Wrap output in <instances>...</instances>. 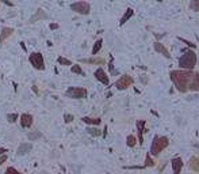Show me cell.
Listing matches in <instances>:
<instances>
[{
    "instance_id": "cell-1",
    "label": "cell",
    "mask_w": 199,
    "mask_h": 174,
    "mask_svg": "<svg viewBox=\"0 0 199 174\" xmlns=\"http://www.w3.org/2000/svg\"><path fill=\"white\" fill-rule=\"evenodd\" d=\"M170 79L175 88L182 94L188 91L199 92V72L192 69H172L170 72Z\"/></svg>"
},
{
    "instance_id": "cell-2",
    "label": "cell",
    "mask_w": 199,
    "mask_h": 174,
    "mask_svg": "<svg viewBox=\"0 0 199 174\" xmlns=\"http://www.w3.org/2000/svg\"><path fill=\"white\" fill-rule=\"evenodd\" d=\"M168 146H170V139H168L167 136L156 135L155 138H153V142L151 146V153L149 154H151L152 157H159Z\"/></svg>"
},
{
    "instance_id": "cell-3",
    "label": "cell",
    "mask_w": 199,
    "mask_h": 174,
    "mask_svg": "<svg viewBox=\"0 0 199 174\" xmlns=\"http://www.w3.org/2000/svg\"><path fill=\"white\" fill-rule=\"evenodd\" d=\"M197 53L194 52V49H187L184 52V54H182L179 59V67L182 69H194L197 65Z\"/></svg>"
},
{
    "instance_id": "cell-4",
    "label": "cell",
    "mask_w": 199,
    "mask_h": 174,
    "mask_svg": "<svg viewBox=\"0 0 199 174\" xmlns=\"http://www.w3.org/2000/svg\"><path fill=\"white\" fill-rule=\"evenodd\" d=\"M65 95L72 99H84L88 95V91L84 87H69L65 91Z\"/></svg>"
},
{
    "instance_id": "cell-5",
    "label": "cell",
    "mask_w": 199,
    "mask_h": 174,
    "mask_svg": "<svg viewBox=\"0 0 199 174\" xmlns=\"http://www.w3.org/2000/svg\"><path fill=\"white\" fill-rule=\"evenodd\" d=\"M29 61H30V64L34 67L35 69H38V71H42V69H45L43 54L39 53V52H34V53L30 54V56H29Z\"/></svg>"
},
{
    "instance_id": "cell-6",
    "label": "cell",
    "mask_w": 199,
    "mask_h": 174,
    "mask_svg": "<svg viewBox=\"0 0 199 174\" xmlns=\"http://www.w3.org/2000/svg\"><path fill=\"white\" fill-rule=\"evenodd\" d=\"M70 10L76 14H80V15H88L91 12V6L87 2H76L70 4Z\"/></svg>"
},
{
    "instance_id": "cell-7",
    "label": "cell",
    "mask_w": 199,
    "mask_h": 174,
    "mask_svg": "<svg viewBox=\"0 0 199 174\" xmlns=\"http://www.w3.org/2000/svg\"><path fill=\"white\" fill-rule=\"evenodd\" d=\"M134 83V79L133 76L127 75V73H125V75H122L119 79L115 82V87H117V90H126V88H129L131 84Z\"/></svg>"
},
{
    "instance_id": "cell-8",
    "label": "cell",
    "mask_w": 199,
    "mask_h": 174,
    "mask_svg": "<svg viewBox=\"0 0 199 174\" xmlns=\"http://www.w3.org/2000/svg\"><path fill=\"white\" fill-rule=\"evenodd\" d=\"M136 127H137V138H138V144L142 146L144 144V133L145 131V127H146V120H137L136 123Z\"/></svg>"
},
{
    "instance_id": "cell-9",
    "label": "cell",
    "mask_w": 199,
    "mask_h": 174,
    "mask_svg": "<svg viewBox=\"0 0 199 174\" xmlns=\"http://www.w3.org/2000/svg\"><path fill=\"white\" fill-rule=\"evenodd\" d=\"M93 76H95L100 83H103L104 86H108V83H110V78H108V75L104 72L103 68H97L95 71V73H93Z\"/></svg>"
},
{
    "instance_id": "cell-10",
    "label": "cell",
    "mask_w": 199,
    "mask_h": 174,
    "mask_svg": "<svg viewBox=\"0 0 199 174\" xmlns=\"http://www.w3.org/2000/svg\"><path fill=\"white\" fill-rule=\"evenodd\" d=\"M153 48H155V50L159 54H163V56L165 59H171V53H170V50L165 48L164 44H161L159 41H156L155 44H153Z\"/></svg>"
},
{
    "instance_id": "cell-11",
    "label": "cell",
    "mask_w": 199,
    "mask_h": 174,
    "mask_svg": "<svg viewBox=\"0 0 199 174\" xmlns=\"http://www.w3.org/2000/svg\"><path fill=\"white\" fill-rule=\"evenodd\" d=\"M171 166H172V172H174V174H179L180 172H182L183 166H184V162H183L182 158L176 157L171 161Z\"/></svg>"
},
{
    "instance_id": "cell-12",
    "label": "cell",
    "mask_w": 199,
    "mask_h": 174,
    "mask_svg": "<svg viewBox=\"0 0 199 174\" xmlns=\"http://www.w3.org/2000/svg\"><path fill=\"white\" fill-rule=\"evenodd\" d=\"M19 118H20L22 128H30L33 125V123H34V117H33L31 114H29V113H23Z\"/></svg>"
},
{
    "instance_id": "cell-13",
    "label": "cell",
    "mask_w": 199,
    "mask_h": 174,
    "mask_svg": "<svg viewBox=\"0 0 199 174\" xmlns=\"http://www.w3.org/2000/svg\"><path fill=\"white\" fill-rule=\"evenodd\" d=\"M15 33L14 29H11V27H3L2 29V33H0V46H2V44L6 41L8 37H11Z\"/></svg>"
},
{
    "instance_id": "cell-14",
    "label": "cell",
    "mask_w": 199,
    "mask_h": 174,
    "mask_svg": "<svg viewBox=\"0 0 199 174\" xmlns=\"http://www.w3.org/2000/svg\"><path fill=\"white\" fill-rule=\"evenodd\" d=\"M81 63H87V64H95V65H103L106 60L102 57H91V59H81Z\"/></svg>"
},
{
    "instance_id": "cell-15",
    "label": "cell",
    "mask_w": 199,
    "mask_h": 174,
    "mask_svg": "<svg viewBox=\"0 0 199 174\" xmlns=\"http://www.w3.org/2000/svg\"><path fill=\"white\" fill-rule=\"evenodd\" d=\"M188 167L195 173H199V157H191L188 159Z\"/></svg>"
},
{
    "instance_id": "cell-16",
    "label": "cell",
    "mask_w": 199,
    "mask_h": 174,
    "mask_svg": "<svg viewBox=\"0 0 199 174\" xmlns=\"http://www.w3.org/2000/svg\"><path fill=\"white\" fill-rule=\"evenodd\" d=\"M133 16H134V10L133 8H127L126 12L123 14V16L121 18V21H119V26H123L127 21L130 19V18H133Z\"/></svg>"
},
{
    "instance_id": "cell-17",
    "label": "cell",
    "mask_w": 199,
    "mask_h": 174,
    "mask_svg": "<svg viewBox=\"0 0 199 174\" xmlns=\"http://www.w3.org/2000/svg\"><path fill=\"white\" fill-rule=\"evenodd\" d=\"M81 121L85 123V124H88V125H95V127L102 123V120H100L99 117H83Z\"/></svg>"
},
{
    "instance_id": "cell-18",
    "label": "cell",
    "mask_w": 199,
    "mask_h": 174,
    "mask_svg": "<svg viewBox=\"0 0 199 174\" xmlns=\"http://www.w3.org/2000/svg\"><path fill=\"white\" fill-rule=\"evenodd\" d=\"M31 148H33V146H31L30 143H23V144H20V146L18 147L16 154H18V155H25V154H27Z\"/></svg>"
},
{
    "instance_id": "cell-19",
    "label": "cell",
    "mask_w": 199,
    "mask_h": 174,
    "mask_svg": "<svg viewBox=\"0 0 199 174\" xmlns=\"http://www.w3.org/2000/svg\"><path fill=\"white\" fill-rule=\"evenodd\" d=\"M102 45H103V40L99 38L95 44H93V46H92V56H95V54L99 53V50L102 49Z\"/></svg>"
},
{
    "instance_id": "cell-20",
    "label": "cell",
    "mask_w": 199,
    "mask_h": 174,
    "mask_svg": "<svg viewBox=\"0 0 199 174\" xmlns=\"http://www.w3.org/2000/svg\"><path fill=\"white\" fill-rule=\"evenodd\" d=\"M155 165H156V162L152 159V155L151 154H146V157H145V163L142 167H155Z\"/></svg>"
},
{
    "instance_id": "cell-21",
    "label": "cell",
    "mask_w": 199,
    "mask_h": 174,
    "mask_svg": "<svg viewBox=\"0 0 199 174\" xmlns=\"http://www.w3.org/2000/svg\"><path fill=\"white\" fill-rule=\"evenodd\" d=\"M46 18H47V15L43 12L42 10L39 8L38 11H37V15H34V16H33L31 19H30V22H31V23H33V22H37L38 19H46Z\"/></svg>"
},
{
    "instance_id": "cell-22",
    "label": "cell",
    "mask_w": 199,
    "mask_h": 174,
    "mask_svg": "<svg viewBox=\"0 0 199 174\" xmlns=\"http://www.w3.org/2000/svg\"><path fill=\"white\" fill-rule=\"evenodd\" d=\"M126 144H127V147H130V148L136 147L137 146V138L134 135H129L126 138Z\"/></svg>"
},
{
    "instance_id": "cell-23",
    "label": "cell",
    "mask_w": 199,
    "mask_h": 174,
    "mask_svg": "<svg viewBox=\"0 0 199 174\" xmlns=\"http://www.w3.org/2000/svg\"><path fill=\"white\" fill-rule=\"evenodd\" d=\"M190 10L194 12H199V0H190Z\"/></svg>"
},
{
    "instance_id": "cell-24",
    "label": "cell",
    "mask_w": 199,
    "mask_h": 174,
    "mask_svg": "<svg viewBox=\"0 0 199 174\" xmlns=\"http://www.w3.org/2000/svg\"><path fill=\"white\" fill-rule=\"evenodd\" d=\"M57 61H58V64H61V65H72V61H70L69 59H65L64 56H58Z\"/></svg>"
},
{
    "instance_id": "cell-25",
    "label": "cell",
    "mask_w": 199,
    "mask_h": 174,
    "mask_svg": "<svg viewBox=\"0 0 199 174\" xmlns=\"http://www.w3.org/2000/svg\"><path fill=\"white\" fill-rule=\"evenodd\" d=\"M87 132H88L91 136H95V138H97V136L102 135L100 129H97V128H87Z\"/></svg>"
},
{
    "instance_id": "cell-26",
    "label": "cell",
    "mask_w": 199,
    "mask_h": 174,
    "mask_svg": "<svg viewBox=\"0 0 199 174\" xmlns=\"http://www.w3.org/2000/svg\"><path fill=\"white\" fill-rule=\"evenodd\" d=\"M178 40H179L180 42H184L187 46H188V48H191V49H195V48H197V44L191 42V41H188V40H186V38H182V37H178Z\"/></svg>"
},
{
    "instance_id": "cell-27",
    "label": "cell",
    "mask_w": 199,
    "mask_h": 174,
    "mask_svg": "<svg viewBox=\"0 0 199 174\" xmlns=\"http://www.w3.org/2000/svg\"><path fill=\"white\" fill-rule=\"evenodd\" d=\"M70 71H72L73 73H79V75H84V72H83V69H81V67L80 65H73L70 67Z\"/></svg>"
},
{
    "instance_id": "cell-28",
    "label": "cell",
    "mask_w": 199,
    "mask_h": 174,
    "mask_svg": "<svg viewBox=\"0 0 199 174\" xmlns=\"http://www.w3.org/2000/svg\"><path fill=\"white\" fill-rule=\"evenodd\" d=\"M27 138H29L30 140H37V139H41V138H42V133H41V132L29 133V135H27Z\"/></svg>"
},
{
    "instance_id": "cell-29",
    "label": "cell",
    "mask_w": 199,
    "mask_h": 174,
    "mask_svg": "<svg viewBox=\"0 0 199 174\" xmlns=\"http://www.w3.org/2000/svg\"><path fill=\"white\" fill-rule=\"evenodd\" d=\"M18 117H19V116H18V114L16 113H12V114H7V121H8V123H15V121H16L18 120Z\"/></svg>"
},
{
    "instance_id": "cell-30",
    "label": "cell",
    "mask_w": 199,
    "mask_h": 174,
    "mask_svg": "<svg viewBox=\"0 0 199 174\" xmlns=\"http://www.w3.org/2000/svg\"><path fill=\"white\" fill-rule=\"evenodd\" d=\"M73 118L75 117L72 116V114H65V116H64V121H65L66 124H70L73 121Z\"/></svg>"
},
{
    "instance_id": "cell-31",
    "label": "cell",
    "mask_w": 199,
    "mask_h": 174,
    "mask_svg": "<svg viewBox=\"0 0 199 174\" xmlns=\"http://www.w3.org/2000/svg\"><path fill=\"white\" fill-rule=\"evenodd\" d=\"M6 173H14V174H20L19 170H16L15 167H7L6 169Z\"/></svg>"
},
{
    "instance_id": "cell-32",
    "label": "cell",
    "mask_w": 199,
    "mask_h": 174,
    "mask_svg": "<svg viewBox=\"0 0 199 174\" xmlns=\"http://www.w3.org/2000/svg\"><path fill=\"white\" fill-rule=\"evenodd\" d=\"M6 161H7V155L6 154H2V157H0V166L4 163Z\"/></svg>"
},
{
    "instance_id": "cell-33",
    "label": "cell",
    "mask_w": 199,
    "mask_h": 174,
    "mask_svg": "<svg viewBox=\"0 0 199 174\" xmlns=\"http://www.w3.org/2000/svg\"><path fill=\"white\" fill-rule=\"evenodd\" d=\"M49 27H50V30H56V29H58V25L57 23H50Z\"/></svg>"
},
{
    "instance_id": "cell-34",
    "label": "cell",
    "mask_w": 199,
    "mask_h": 174,
    "mask_svg": "<svg viewBox=\"0 0 199 174\" xmlns=\"http://www.w3.org/2000/svg\"><path fill=\"white\" fill-rule=\"evenodd\" d=\"M3 3H6L7 6H10V7H12V3L11 2H8V0H3Z\"/></svg>"
},
{
    "instance_id": "cell-35",
    "label": "cell",
    "mask_w": 199,
    "mask_h": 174,
    "mask_svg": "<svg viewBox=\"0 0 199 174\" xmlns=\"http://www.w3.org/2000/svg\"><path fill=\"white\" fill-rule=\"evenodd\" d=\"M7 153V148H0V155L2 154H6Z\"/></svg>"
},
{
    "instance_id": "cell-36",
    "label": "cell",
    "mask_w": 199,
    "mask_h": 174,
    "mask_svg": "<svg viewBox=\"0 0 199 174\" xmlns=\"http://www.w3.org/2000/svg\"><path fill=\"white\" fill-rule=\"evenodd\" d=\"M157 2H163V0H157Z\"/></svg>"
},
{
    "instance_id": "cell-37",
    "label": "cell",
    "mask_w": 199,
    "mask_h": 174,
    "mask_svg": "<svg viewBox=\"0 0 199 174\" xmlns=\"http://www.w3.org/2000/svg\"><path fill=\"white\" fill-rule=\"evenodd\" d=\"M110 2H115V0H110Z\"/></svg>"
}]
</instances>
